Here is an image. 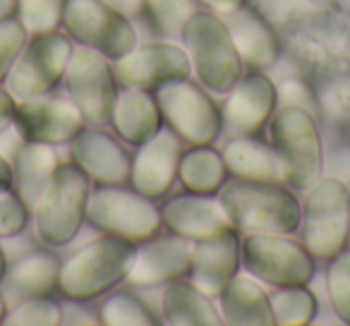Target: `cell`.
<instances>
[{
  "instance_id": "obj_1",
  "label": "cell",
  "mask_w": 350,
  "mask_h": 326,
  "mask_svg": "<svg viewBox=\"0 0 350 326\" xmlns=\"http://www.w3.org/2000/svg\"><path fill=\"white\" fill-rule=\"evenodd\" d=\"M219 202L240 235L283 233L300 228L302 204L286 182H264L233 178L219 190Z\"/></svg>"
},
{
  "instance_id": "obj_2",
  "label": "cell",
  "mask_w": 350,
  "mask_h": 326,
  "mask_svg": "<svg viewBox=\"0 0 350 326\" xmlns=\"http://www.w3.org/2000/svg\"><path fill=\"white\" fill-rule=\"evenodd\" d=\"M269 144L273 146L283 182L305 192L324 176V141L310 108L278 106L269 118Z\"/></svg>"
},
{
  "instance_id": "obj_3",
  "label": "cell",
  "mask_w": 350,
  "mask_h": 326,
  "mask_svg": "<svg viewBox=\"0 0 350 326\" xmlns=\"http://www.w3.org/2000/svg\"><path fill=\"white\" fill-rule=\"evenodd\" d=\"M135 252L137 245L101 233V238H94L65 262H60L58 290L68 300L82 302L106 295L118 283L127 281Z\"/></svg>"
},
{
  "instance_id": "obj_4",
  "label": "cell",
  "mask_w": 350,
  "mask_h": 326,
  "mask_svg": "<svg viewBox=\"0 0 350 326\" xmlns=\"http://www.w3.org/2000/svg\"><path fill=\"white\" fill-rule=\"evenodd\" d=\"M180 39L190 53L197 82L211 94H228L243 77L245 63L221 15L211 10H197L183 27Z\"/></svg>"
},
{
  "instance_id": "obj_5",
  "label": "cell",
  "mask_w": 350,
  "mask_h": 326,
  "mask_svg": "<svg viewBox=\"0 0 350 326\" xmlns=\"http://www.w3.org/2000/svg\"><path fill=\"white\" fill-rule=\"evenodd\" d=\"M92 180L75 161H60L49 187L31 209L36 235L49 247H65L87 221Z\"/></svg>"
},
{
  "instance_id": "obj_6",
  "label": "cell",
  "mask_w": 350,
  "mask_h": 326,
  "mask_svg": "<svg viewBox=\"0 0 350 326\" xmlns=\"http://www.w3.org/2000/svg\"><path fill=\"white\" fill-rule=\"evenodd\" d=\"M302 243L326 259L340 252L350 238V187L336 176H321L302 197Z\"/></svg>"
},
{
  "instance_id": "obj_7",
  "label": "cell",
  "mask_w": 350,
  "mask_h": 326,
  "mask_svg": "<svg viewBox=\"0 0 350 326\" xmlns=\"http://www.w3.org/2000/svg\"><path fill=\"white\" fill-rule=\"evenodd\" d=\"M87 221L98 233L116 235L132 245L156 238L163 228L161 206L151 197L122 185H96L89 195Z\"/></svg>"
},
{
  "instance_id": "obj_8",
  "label": "cell",
  "mask_w": 350,
  "mask_h": 326,
  "mask_svg": "<svg viewBox=\"0 0 350 326\" xmlns=\"http://www.w3.org/2000/svg\"><path fill=\"white\" fill-rule=\"evenodd\" d=\"M243 269L273 288L307 286L314 278V254L302 240L283 233H245L240 238Z\"/></svg>"
},
{
  "instance_id": "obj_9",
  "label": "cell",
  "mask_w": 350,
  "mask_h": 326,
  "mask_svg": "<svg viewBox=\"0 0 350 326\" xmlns=\"http://www.w3.org/2000/svg\"><path fill=\"white\" fill-rule=\"evenodd\" d=\"M163 113V120L175 135L190 146L214 144L224 132V116L214 103L209 89L200 82L175 79L154 92Z\"/></svg>"
},
{
  "instance_id": "obj_10",
  "label": "cell",
  "mask_w": 350,
  "mask_h": 326,
  "mask_svg": "<svg viewBox=\"0 0 350 326\" xmlns=\"http://www.w3.org/2000/svg\"><path fill=\"white\" fill-rule=\"evenodd\" d=\"M72 53L75 41L60 29L31 34L5 79L8 92L17 101L51 94L65 79Z\"/></svg>"
},
{
  "instance_id": "obj_11",
  "label": "cell",
  "mask_w": 350,
  "mask_h": 326,
  "mask_svg": "<svg viewBox=\"0 0 350 326\" xmlns=\"http://www.w3.org/2000/svg\"><path fill=\"white\" fill-rule=\"evenodd\" d=\"M63 82L70 101L79 108L89 127L111 125L120 84L113 72V63L106 55L89 46H75Z\"/></svg>"
},
{
  "instance_id": "obj_12",
  "label": "cell",
  "mask_w": 350,
  "mask_h": 326,
  "mask_svg": "<svg viewBox=\"0 0 350 326\" xmlns=\"http://www.w3.org/2000/svg\"><path fill=\"white\" fill-rule=\"evenodd\" d=\"M63 27L77 46H89L108 60L122 58L137 46V29L130 17L98 0H68Z\"/></svg>"
},
{
  "instance_id": "obj_13",
  "label": "cell",
  "mask_w": 350,
  "mask_h": 326,
  "mask_svg": "<svg viewBox=\"0 0 350 326\" xmlns=\"http://www.w3.org/2000/svg\"><path fill=\"white\" fill-rule=\"evenodd\" d=\"M113 72L120 87H135L156 92L175 79H187L192 74V60L185 46L173 41H149L137 44L122 58L113 60Z\"/></svg>"
},
{
  "instance_id": "obj_14",
  "label": "cell",
  "mask_w": 350,
  "mask_h": 326,
  "mask_svg": "<svg viewBox=\"0 0 350 326\" xmlns=\"http://www.w3.org/2000/svg\"><path fill=\"white\" fill-rule=\"evenodd\" d=\"M15 127L22 139L46 141V144H70L87 127L79 108L70 98L55 96L53 92L44 96L17 101Z\"/></svg>"
},
{
  "instance_id": "obj_15",
  "label": "cell",
  "mask_w": 350,
  "mask_h": 326,
  "mask_svg": "<svg viewBox=\"0 0 350 326\" xmlns=\"http://www.w3.org/2000/svg\"><path fill=\"white\" fill-rule=\"evenodd\" d=\"M183 139L170 127H161L146 141L137 144L130 166V185L137 192L161 200L173 190L183 156Z\"/></svg>"
},
{
  "instance_id": "obj_16",
  "label": "cell",
  "mask_w": 350,
  "mask_h": 326,
  "mask_svg": "<svg viewBox=\"0 0 350 326\" xmlns=\"http://www.w3.org/2000/svg\"><path fill=\"white\" fill-rule=\"evenodd\" d=\"M276 108V82L262 70H250L226 94V103L221 108L224 127H228L230 135H257L262 127H267Z\"/></svg>"
},
{
  "instance_id": "obj_17",
  "label": "cell",
  "mask_w": 350,
  "mask_h": 326,
  "mask_svg": "<svg viewBox=\"0 0 350 326\" xmlns=\"http://www.w3.org/2000/svg\"><path fill=\"white\" fill-rule=\"evenodd\" d=\"M72 161L89 176L94 185H125L130 182L132 156L120 144V137L103 127H84L70 141Z\"/></svg>"
},
{
  "instance_id": "obj_18",
  "label": "cell",
  "mask_w": 350,
  "mask_h": 326,
  "mask_svg": "<svg viewBox=\"0 0 350 326\" xmlns=\"http://www.w3.org/2000/svg\"><path fill=\"white\" fill-rule=\"evenodd\" d=\"M192 269V240L180 235L151 238L137 245L135 262L127 273V281L137 288L165 286L175 278H187Z\"/></svg>"
},
{
  "instance_id": "obj_19",
  "label": "cell",
  "mask_w": 350,
  "mask_h": 326,
  "mask_svg": "<svg viewBox=\"0 0 350 326\" xmlns=\"http://www.w3.org/2000/svg\"><path fill=\"white\" fill-rule=\"evenodd\" d=\"M240 238L235 228L202 238L192 243V269L190 278L211 297H219L221 290L238 276L243 267L240 257Z\"/></svg>"
},
{
  "instance_id": "obj_20",
  "label": "cell",
  "mask_w": 350,
  "mask_h": 326,
  "mask_svg": "<svg viewBox=\"0 0 350 326\" xmlns=\"http://www.w3.org/2000/svg\"><path fill=\"white\" fill-rule=\"evenodd\" d=\"M161 219L170 233L192 240V243L233 228L216 195L183 192V195L170 197L161 206Z\"/></svg>"
},
{
  "instance_id": "obj_21",
  "label": "cell",
  "mask_w": 350,
  "mask_h": 326,
  "mask_svg": "<svg viewBox=\"0 0 350 326\" xmlns=\"http://www.w3.org/2000/svg\"><path fill=\"white\" fill-rule=\"evenodd\" d=\"M224 20L228 25L233 44L238 49L240 58H243L245 68L267 72L278 63L283 49L281 39H278L271 20L262 10L247 3L240 10L226 15Z\"/></svg>"
},
{
  "instance_id": "obj_22",
  "label": "cell",
  "mask_w": 350,
  "mask_h": 326,
  "mask_svg": "<svg viewBox=\"0 0 350 326\" xmlns=\"http://www.w3.org/2000/svg\"><path fill=\"white\" fill-rule=\"evenodd\" d=\"M163 125V113H161L154 92H144V89L135 87H122L118 92L111 127L120 137V141L137 146L149 139L151 135H156Z\"/></svg>"
},
{
  "instance_id": "obj_23",
  "label": "cell",
  "mask_w": 350,
  "mask_h": 326,
  "mask_svg": "<svg viewBox=\"0 0 350 326\" xmlns=\"http://www.w3.org/2000/svg\"><path fill=\"white\" fill-rule=\"evenodd\" d=\"M12 161V187L27 202L29 209H34L41 200L44 190L49 187L51 178L55 176L60 166V156L53 144L46 141L25 139L10 156Z\"/></svg>"
},
{
  "instance_id": "obj_24",
  "label": "cell",
  "mask_w": 350,
  "mask_h": 326,
  "mask_svg": "<svg viewBox=\"0 0 350 326\" xmlns=\"http://www.w3.org/2000/svg\"><path fill=\"white\" fill-rule=\"evenodd\" d=\"M219 310L228 326H276L271 295L254 276H233L221 290Z\"/></svg>"
},
{
  "instance_id": "obj_25",
  "label": "cell",
  "mask_w": 350,
  "mask_h": 326,
  "mask_svg": "<svg viewBox=\"0 0 350 326\" xmlns=\"http://www.w3.org/2000/svg\"><path fill=\"white\" fill-rule=\"evenodd\" d=\"M161 321L168 326H219L224 324V316L214 297L206 295L192 278H175L165 283L161 295Z\"/></svg>"
},
{
  "instance_id": "obj_26",
  "label": "cell",
  "mask_w": 350,
  "mask_h": 326,
  "mask_svg": "<svg viewBox=\"0 0 350 326\" xmlns=\"http://www.w3.org/2000/svg\"><path fill=\"white\" fill-rule=\"evenodd\" d=\"M60 276V259L49 249H31L22 254L12 267H8L5 276L0 281V290L5 297H12L15 302L25 297L51 295L58 290Z\"/></svg>"
},
{
  "instance_id": "obj_27",
  "label": "cell",
  "mask_w": 350,
  "mask_h": 326,
  "mask_svg": "<svg viewBox=\"0 0 350 326\" xmlns=\"http://www.w3.org/2000/svg\"><path fill=\"white\" fill-rule=\"evenodd\" d=\"M221 154H224L226 166L233 178L283 182L276 151L269 141L259 139L257 135H233Z\"/></svg>"
},
{
  "instance_id": "obj_28",
  "label": "cell",
  "mask_w": 350,
  "mask_h": 326,
  "mask_svg": "<svg viewBox=\"0 0 350 326\" xmlns=\"http://www.w3.org/2000/svg\"><path fill=\"white\" fill-rule=\"evenodd\" d=\"M228 166L224 154L214 149V144H195L183 151L178 166V182L185 192L195 195H219L221 187L228 182Z\"/></svg>"
},
{
  "instance_id": "obj_29",
  "label": "cell",
  "mask_w": 350,
  "mask_h": 326,
  "mask_svg": "<svg viewBox=\"0 0 350 326\" xmlns=\"http://www.w3.org/2000/svg\"><path fill=\"white\" fill-rule=\"evenodd\" d=\"M271 307L278 326H307L319 312V302L307 286L276 288L271 293Z\"/></svg>"
},
{
  "instance_id": "obj_30",
  "label": "cell",
  "mask_w": 350,
  "mask_h": 326,
  "mask_svg": "<svg viewBox=\"0 0 350 326\" xmlns=\"http://www.w3.org/2000/svg\"><path fill=\"white\" fill-rule=\"evenodd\" d=\"M101 321L108 326H156L161 316L154 314L144 300L127 290H116L101 302Z\"/></svg>"
},
{
  "instance_id": "obj_31",
  "label": "cell",
  "mask_w": 350,
  "mask_h": 326,
  "mask_svg": "<svg viewBox=\"0 0 350 326\" xmlns=\"http://www.w3.org/2000/svg\"><path fill=\"white\" fill-rule=\"evenodd\" d=\"M259 10L281 27H307L331 10V0H259Z\"/></svg>"
},
{
  "instance_id": "obj_32",
  "label": "cell",
  "mask_w": 350,
  "mask_h": 326,
  "mask_svg": "<svg viewBox=\"0 0 350 326\" xmlns=\"http://www.w3.org/2000/svg\"><path fill=\"white\" fill-rule=\"evenodd\" d=\"M5 326H60L63 324V305L51 295L25 297L15 302L8 312Z\"/></svg>"
},
{
  "instance_id": "obj_33",
  "label": "cell",
  "mask_w": 350,
  "mask_h": 326,
  "mask_svg": "<svg viewBox=\"0 0 350 326\" xmlns=\"http://www.w3.org/2000/svg\"><path fill=\"white\" fill-rule=\"evenodd\" d=\"M326 290H329V302L334 314L343 324H350V247L348 245L336 257L329 259Z\"/></svg>"
},
{
  "instance_id": "obj_34",
  "label": "cell",
  "mask_w": 350,
  "mask_h": 326,
  "mask_svg": "<svg viewBox=\"0 0 350 326\" xmlns=\"http://www.w3.org/2000/svg\"><path fill=\"white\" fill-rule=\"evenodd\" d=\"M68 0H17V20L31 34H46L63 27Z\"/></svg>"
},
{
  "instance_id": "obj_35",
  "label": "cell",
  "mask_w": 350,
  "mask_h": 326,
  "mask_svg": "<svg viewBox=\"0 0 350 326\" xmlns=\"http://www.w3.org/2000/svg\"><path fill=\"white\" fill-rule=\"evenodd\" d=\"M200 10L197 0H146V10L156 29L165 36H180L195 12Z\"/></svg>"
},
{
  "instance_id": "obj_36",
  "label": "cell",
  "mask_w": 350,
  "mask_h": 326,
  "mask_svg": "<svg viewBox=\"0 0 350 326\" xmlns=\"http://www.w3.org/2000/svg\"><path fill=\"white\" fill-rule=\"evenodd\" d=\"M27 41H29V31L25 29L17 17L10 20H0V84L5 82L10 74L12 65L25 51Z\"/></svg>"
},
{
  "instance_id": "obj_37",
  "label": "cell",
  "mask_w": 350,
  "mask_h": 326,
  "mask_svg": "<svg viewBox=\"0 0 350 326\" xmlns=\"http://www.w3.org/2000/svg\"><path fill=\"white\" fill-rule=\"evenodd\" d=\"M29 219L31 209L17 195L15 187L0 190V238H15V235H20L27 228Z\"/></svg>"
},
{
  "instance_id": "obj_38",
  "label": "cell",
  "mask_w": 350,
  "mask_h": 326,
  "mask_svg": "<svg viewBox=\"0 0 350 326\" xmlns=\"http://www.w3.org/2000/svg\"><path fill=\"white\" fill-rule=\"evenodd\" d=\"M278 106H302L314 113L317 101H314V96H312L310 87H307L302 79H286V82L278 87Z\"/></svg>"
},
{
  "instance_id": "obj_39",
  "label": "cell",
  "mask_w": 350,
  "mask_h": 326,
  "mask_svg": "<svg viewBox=\"0 0 350 326\" xmlns=\"http://www.w3.org/2000/svg\"><path fill=\"white\" fill-rule=\"evenodd\" d=\"M63 324H70V326H77V324H103L101 321V312L98 310H89L84 307L82 300H72L70 307H63Z\"/></svg>"
},
{
  "instance_id": "obj_40",
  "label": "cell",
  "mask_w": 350,
  "mask_h": 326,
  "mask_svg": "<svg viewBox=\"0 0 350 326\" xmlns=\"http://www.w3.org/2000/svg\"><path fill=\"white\" fill-rule=\"evenodd\" d=\"M15 113H17V98L8 92V87L0 84V135L8 127L15 125Z\"/></svg>"
},
{
  "instance_id": "obj_41",
  "label": "cell",
  "mask_w": 350,
  "mask_h": 326,
  "mask_svg": "<svg viewBox=\"0 0 350 326\" xmlns=\"http://www.w3.org/2000/svg\"><path fill=\"white\" fill-rule=\"evenodd\" d=\"M98 3H103V5H108L111 10L120 12V15L130 17V20H135V17H139L142 12L146 10V0H98Z\"/></svg>"
},
{
  "instance_id": "obj_42",
  "label": "cell",
  "mask_w": 350,
  "mask_h": 326,
  "mask_svg": "<svg viewBox=\"0 0 350 326\" xmlns=\"http://www.w3.org/2000/svg\"><path fill=\"white\" fill-rule=\"evenodd\" d=\"M197 3H200V5H204L206 10L226 17V15H230V12L240 10L243 5H247L250 0H197Z\"/></svg>"
},
{
  "instance_id": "obj_43",
  "label": "cell",
  "mask_w": 350,
  "mask_h": 326,
  "mask_svg": "<svg viewBox=\"0 0 350 326\" xmlns=\"http://www.w3.org/2000/svg\"><path fill=\"white\" fill-rule=\"evenodd\" d=\"M12 187V161L0 151V190Z\"/></svg>"
},
{
  "instance_id": "obj_44",
  "label": "cell",
  "mask_w": 350,
  "mask_h": 326,
  "mask_svg": "<svg viewBox=\"0 0 350 326\" xmlns=\"http://www.w3.org/2000/svg\"><path fill=\"white\" fill-rule=\"evenodd\" d=\"M17 17V0H0V20Z\"/></svg>"
},
{
  "instance_id": "obj_45",
  "label": "cell",
  "mask_w": 350,
  "mask_h": 326,
  "mask_svg": "<svg viewBox=\"0 0 350 326\" xmlns=\"http://www.w3.org/2000/svg\"><path fill=\"white\" fill-rule=\"evenodd\" d=\"M8 312H10V305H8V297H5V293L0 290V324H3V321H5Z\"/></svg>"
},
{
  "instance_id": "obj_46",
  "label": "cell",
  "mask_w": 350,
  "mask_h": 326,
  "mask_svg": "<svg viewBox=\"0 0 350 326\" xmlns=\"http://www.w3.org/2000/svg\"><path fill=\"white\" fill-rule=\"evenodd\" d=\"M5 271H8V257H5V252H3V247H0V281H3Z\"/></svg>"
}]
</instances>
